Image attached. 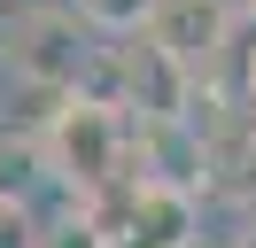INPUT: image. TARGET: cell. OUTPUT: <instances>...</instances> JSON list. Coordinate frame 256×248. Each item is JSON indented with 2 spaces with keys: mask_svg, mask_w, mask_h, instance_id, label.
<instances>
[{
  "mask_svg": "<svg viewBox=\"0 0 256 248\" xmlns=\"http://www.w3.org/2000/svg\"><path fill=\"white\" fill-rule=\"evenodd\" d=\"M47 170L62 194H101V186L132 178V116L124 108H94L70 93L62 116L47 132Z\"/></svg>",
  "mask_w": 256,
  "mask_h": 248,
  "instance_id": "6da1fadb",
  "label": "cell"
},
{
  "mask_svg": "<svg viewBox=\"0 0 256 248\" xmlns=\"http://www.w3.org/2000/svg\"><path fill=\"white\" fill-rule=\"evenodd\" d=\"M0 54L16 70V86H39V93H70L78 70L94 62V24L78 8H16L0 24Z\"/></svg>",
  "mask_w": 256,
  "mask_h": 248,
  "instance_id": "7a4b0ae2",
  "label": "cell"
},
{
  "mask_svg": "<svg viewBox=\"0 0 256 248\" xmlns=\"http://www.w3.org/2000/svg\"><path fill=\"white\" fill-rule=\"evenodd\" d=\"M233 24H240V8H233V0H163V8H156V24H148V46H163L171 62H186V70L202 78L210 62L225 54Z\"/></svg>",
  "mask_w": 256,
  "mask_h": 248,
  "instance_id": "3957f363",
  "label": "cell"
},
{
  "mask_svg": "<svg viewBox=\"0 0 256 248\" xmlns=\"http://www.w3.org/2000/svg\"><path fill=\"white\" fill-rule=\"evenodd\" d=\"M194 232H202V202L194 194H178V186H140L124 232H116L109 248H194Z\"/></svg>",
  "mask_w": 256,
  "mask_h": 248,
  "instance_id": "277c9868",
  "label": "cell"
},
{
  "mask_svg": "<svg viewBox=\"0 0 256 248\" xmlns=\"http://www.w3.org/2000/svg\"><path fill=\"white\" fill-rule=\"evenodd\" d=\"M124 108L132 116H186L194 108V70L171 62L163 46H124Z\"/></svg>",
  "mask_w": 256,
  "mask_h": 248,
  "instance_id": "5b68a950",
  "label": "cell"
},
{
  "mask_svg": "<svg viewBox=\"0 0 256 248\" xmlns=\"http://www.w3.org/2000/svg\"><path fill=\"white\" fill-rule=\"evenodd\" d=\"M202 155H210V194L233 202V210H248L256 202V116L218 124V132L202 140Z\"/></svg>",
  "mask_w": 256,
  "mask_h": 248,
  "instance_id": "8992f818",
  "label": "cell"
},
{
  "mask_svg": "<svg viewBox=\"0 0 256 248\" xmlns=\"http://www.w3.org/2000/svg\"><path fill=\"white\" fill-rule=\"evenodd\" d=\"M39 178H54V170H47V140L0 132V202H32Z\"/></svg>",
  "mask_w": 256,
  "mask_h": 248,
  "instance_id": "52a82bcc",
  "label": "cell"
},
{
  "mask_svg": "<svg viewBox=\"0 0 256 248\" xmlns=\"http://www.w3.org/2000/svg\"><path fill=\"white\" fill-rule=\"evenodd\" d=\"M156 8H163V0H78V16L101 31V39H148Z\"/></svg>",
  "mask_w": 256,
  "mask_h": 248,
  "instance_id": "ba28073f",
  "label": "cell"
},
{
  "mask_svg": "<svg viewBox=\"0 0 256 248\" xmlns=\"http://www.w3.org/2000/svg\"><path fill=\"white\" fill-rule=\"evenodd\" d=\"M47 240V217L32 202H0V248H39Z\"/></svg>",
  "mask_w": 256,
  "mask_h": 248,
  "instance_id": "9c48e42d",
  "label": "cell"
},
{
  "mask_svg": "<svg viewBox=\"0 0 256 248\" xmlns=\"http://www.w3.org/2000/svg\"><path fill=\"white\" fill-rule=\"evenodd\" d=\"M39 248H109V232L86 225L78 210H62V217H47V240H39Z\"/></svg>",
  "mask_w": 256,
  "mask_h": 248,
  "instance_id": "30bf717a",
  "label": "cell"
},
{
  "mask_svg": "<svg viewBox=\"0 0 256 248\" xmlns=\"http://www.w3.org/2000/svg\"><path fill=\"white\" fill-rule=\"evenodd\" d=\"M233 248H256V202H248V210H233Z\"/></svg>",
  "mask_w": 256,
  "mask_h": 248,
  "instance_id": "8fae6325",
  "label": "cell"
},
{
  "mask_svg": "<svg viewBox=\"0 0 256 248\" xmlns=\"http://www.w3.org/2000/svg\"><path fill=\"white\" fill-rule=\"evenodd\" d=\"M248 116H256V62H248Z\"/></svg>",
  "mask_w": 256,
  "mask_h": 248,
  "instance_id": "7c38bea8",
  "label": "cell"
},
{
  "mask_svg": "<svg viewBox=\"0 0 256 248\" xmlns=\"http://www.w3.org/2000/svg\"><path fill=\"white\" fill-rule=\"evenodd\" d=\"M240 8H248V24H256V0H240Z\"/></svg>",
  "mask_w": 256,
  "mask_h": 248,
  "instance_id": "4fadbf2b",
  "label": "cell"
}]
</instances>
